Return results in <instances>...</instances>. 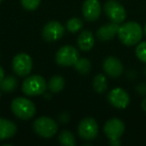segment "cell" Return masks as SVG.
<instances>
[{
  "label": "cell",
  "instance_id": "cell-1",
  "mask_svg": "<svg viewBox=\"0 0 146 146\" xmlns=\"http://www.w3.org/2000/svg\"><path fill=\"white\" fill-rule=\"evenodd\" d=\"M143 29L139 23L128 21L119 26L117 36L119 40L126 46L137 45L143 37Z\"/></svg>",
  "mask_w": 146,
  "mask_h": 146
},
{
  "label": "cell",
  "instance_id": "cell-2",
  "mask_svg": "<svg viewBox=\"0 0 146 146\" xmlns=\"http://www.w3.org/2000/svg\"><path fill=\"white\" fill-rule=\"evenodd\" d=\"M21 90L27 96L42 95L47 90V82L43 76L38 74L28 75L22 82Z\"/></svg>",
  "mask_w": 146,
  "mask_h": 146
},
{
  "label": "cell",
  "instance_id": "cell-3",
  "mask_svg": "<svg viewBox=\"0 0 146 146\" xmlns=\"http://www.w3.org/2000/svg\"><path fill=\"white\" fill-rule=\"evenodd\" d=\"M11 110L17 118L21 120H29L36 113L35 104L25 97H16L11 102Z\"/></svg>",
  "mask_w": 146,
  "mask_h": 146
},
{
  "label": "cell",
  "instance_id": "cell-4",
  "mask_svg": "<svg viewBox=\"0 0 146 146\" xmlns=\"http://www.w3.org/2000/svg\"><path fill=\"white\" fill-rule=\"evenodd\" d=\"M33 130L37 135L43 138H51L57 133L58 125L52 118L41 116L33 122Z\"/></svg>",
  "mask_w": 146,
  "mask_h": 146
},
{
  "label": "cell",
  "instance_id": "cell-5",
  "mask_svg": "<svg viewBox=\"0 0 146 146\" xmlns=\"http://www.w3.org/2000/svg\"><path fill=\"white\" fill-rule=\"evenodd\" d=\"M78 58H79V52L72 45H64L60 47L55 55L56 63L62 67L74 66Z\"/></svg>",
  "mask_w": 146,
  "mask_h": 146
},
{
  "label": "cell",
  "instance_id": "cell-6",
  "mask_svg": "<svg viewBox=\"0 0 146 146\" xmlns=\"http://www.w3.org/2000/svg\"><path fill=\"white\" fill-rule=\"evenodd\" d=\"M33 68V61L30 55L27 53H18L13 57L12 69L13 72L20 77H26L31 73Z\"/></svg>",
  "mask_w": 146,
  "mask_h": 146
},
{
  "label": "cell",
  "instance_id": "cell-7",
  "mask_svg": "<svg viewBox=\"0 0 146 146\" xmlns=\"http://www.w3.org/2000/svg\"><path fill=\"white\" fill-rule=\"evenodd\" d=\"M104 13L111 22L121 24L126 19V10L124 6L116 0H108L104 4Z\"/></svg>",
  "mask_w": 146,
  "mask_h": 146
},
{
  "label": "cell",
  "instance_id": "cell-8",
  "mask_svg": "<svg viewBox=\"0 0 146 146\" xmlns=\"http://www.w3.org/2000/svg\"><path fill=\"white\" fill-rule=\"evenodd\" d=\"M77 130L80 138L86 141H91L97 137L99 127H98L97 121L94 118L86 117L79 122Z\"/></svg>",
  "mask_w": 146,
  "mask_h": 146
},
{
  "label": "cell",
  "instance_id": "cell-9",
  "mask_svg": "<svg viewBox=\"0 0 146 146\" xmlns=\"http://www.w3.org/2000/svg\"><path fill=\"white\" fill-rule=\"evenodd\" d=\"M65 28L58 21H49L42 28V37L47 42H54L64 35Z\"/></svg>",
  "mask_w": 146,
  "mask_h": 146
},
{
  "label": "cell",
  "instance_id": "cell-10",
  "mask_svg": "<svg viewBox=\"0 0 146 146\" xmlns=\"http://www.w3.org/2000/svg\"><path fill=\"white\" fill-rule=\"evenodd\" d=\"M107 98L109 103L117 109H125L130 103L129 94L123 88L120 87H116L110 90Z\"/></svg>",
  "mask_w": 146,
  "mask_h": 146
},
{
  "label": "cell",
  "instance_id": "cell-11",
  "mask_svg": "<svg viewBox=\"0 0 146 146\" xmlns=\"http://www.w3.org/2000/svg\"><path fill=\"white\" fill-rule=\"evenodd\" d=\"M103 130L109 140L119 139L125 131V124L119 118H111L105 122Z\"/></svg>",
  "mask_w": 146,
  "mask_h": 146
},
{
  "label": "cell",
  "instance_id": "cell-12",
  "mask_svg": "<svg viewBox=\"0 0 146 146\" xmlns=\"http://www.w3.org/2000/svg\"><path fill=\"white\" fill-rule=\"evenodd\" d=\"M101 4L98 0H85L82 5L83 17L89 22L96 21L101 15Z\"/></svg>",
  "mask_w": 146,
  "mask_h": 146
},
{
  "label": "cell",
  "instance_id": "cell-13",
  "mask_svg": "<svg viewBox=\"0 0 146 146\" xmlns=\"http://www.w3.org/2000/svg\"><path fill=\"white\" fill-rule=\"evenodd\" d=\"M102 67H103L104 72L111 78L120 77L122 75V73H123V64L117 57H106L103 61Z\"/></svg>",
  "mask_w": 146,
  "mask_h": 146
},
{
  "label": "cell",
  "instance_id": "cell-14",
  "mask_svg": "<svg viewBox=\"0 0 146 146\" xmlns=\"http://www.w3.org/2000/svg\"><path fill=\"white\" fill-rule=\"evenodd\" d=\"M118 29H119V24H117V23H107V24L102 25L101 27L98 28L97 32H96V36L100 41H109L117 35Z\"/></svg>",
  "mask_w": 146,
  "mask_h": 146
},
{
  "label": "cell",
  "instance_id": "cell-15",
  "mask_svg": "<svg viewBox=\"0 0 146 146\" xmlns=\"http://www.w3.org/2000/svg\"><path fill=\"white\" fill-rule=\"evenodd\" d=\"M17 132V126L12 120L0 117V141L12 138Z\"/></svg>",
  "mask_w": 146,
  "mask_h": 146
},
{
  "label": "cell",
  "instance_id": "cell-16",
  "mask_svg": "<svg viewBox=\"0 0 146 146\" xmlns=\"http://www.w3.org/2000/svg\"><path fill=\"white\" fill-rule=\"evenodd\" d=\"M94 44H95V38L91 31L84 30L79 34L77 38V45L80 50L88 52L93 48Z\"/></svg>",
  "mask_w": 146,
  "mask_h": 146
},
{
  "label": "cell",
  "instance_id": "cell-17",
  "mask_svg": "<svg viewBox=\"0 0 146 146\" xmlns=\"http://www.w3.org/2000/svg\"><path fill=\"white\" fill-rule=\"evenodd\" d=\"M65 86V79L60 75H54L48 81V89L51 93H59Z\"/></svg>",
  "mask_w": 146,
  "mask_h": 146
},
{
  "label": "cell",
  "instance_id": "cell-18",
  "mask_svg": "<svg viewBox=\"0 0 146 146\" xmlns=\"http://www.w3.org/2000/svg\"><path fill=\"white\" fill-rule=\"evenodd\" d=\"M18 86V81L14 76H7L4 77L3 80L0 82V90L4 93H11Z\"/></svg>",
  "mask_w": 146,
  "mask_h": 146
},
{
  "label": "cell",
  "instance_id": "cell-19",
  "mask_svg": "<svg viewBox=\"0 0 146 146\" xmlns=\"http://www.w3.org/2000/svg\"><path fill=\"white\" fill-rule=\"evenodd\" d=\"M92 86L95 92L97 93H104L108 88V82L107 78L104 74H97L94 76Z\"/></svg>",
  "mask_w": 146,
  "mask_h": 146
},
{
  "label": "cell",
  "instance_id": "cell-20",
  "mask_svg": "<svg viewBox=\"0 0 146 146\" xmlns=\"http://www.w3.org/2000/svg\"><path fill=\"white\" fill-rule=\"evenodd\" d=\"M91 62H90L89 59L87 58H78V60L74 64V68L77 71L78 73L82 74V75H86L90 72L91 70Z\"/></svg>",
  "mask_w": 146,
  "mask_h": 146
},
{
  "label": "cell",
  "instance_id": "cell-21",
  "mask_svg": "<svg viewBox=\"0 0 146 146\" xmlns=\"http://www.w3.org/2000/svg\"><path fill=\"white\" fill-rule=\"evenodd\" d=\"M58 141L63 146H74L76 144L75 137L68 130H62L58 136Z\"/></svg>",
  "mask_w": 146,
  "mask_h": 146
},
{
  "label": "cell",
  "instance_id": "cell-22",
  "mask_svg": "<svg viewBox=\"0 0 146 146\" xmlns=\"http://www.w3.org/2000/svg\"><path fill=\"white\" fill-rule=\"evenodd\" d=\"M83 27V22L78 17H72L66 22V29L71 33H77Z\"/></svg>",
  "mask_w": 146,
  "mask_h": 146
},
{
  "label": "cell",
  "instance_id": "cell-23",
  "mask_svg": "<svg viewBox=\"0 0 146 146\" xmlns=\"http://www.w3.org/2000/svg\"><path fill=\"white\" fill-rule=\"evenodd\" d=\"M135 54L140 61L146 63V41L138 43L135 49Z\"/></svg>",
  "mask_w": 146,
  "mask_h": 146
},
{
  "label": "cell",
  "instance_id": "cell-24",
  "mask_svg": "<svg viewBox=\"0 0 146 146\" xmlns=\"http://www.w3.org/2000/svg\"><path fill=\"white\" fill-rule=\"evenodd\" d=\"M41 0H20L22 7L27 11H34L40 5Z\"/></svg>",
  "mask_w": 146,
  "mask_h": 146
},
{
  "label": "cell",
  "instance_id": "cell-25",
  "mask_svg": "<svg viewBox=\"0 0 146 146\" xmlns=\"http://www.w3.org/2000/svg\"><path fill=\"white\" fill-rule=\"evenodd\" d=\"M70 114L68 112H62V113L59 114L58 116V121L62 124H67L70 121Z\"/></svg>",
  "mask_w": 146,
  "mask_h": 146
},
{
  "label": "cell",
  "instance_id": "cell-26",
  "mask_svg": "<svg viewBox=\"0 0 146 146\" xmlns=\"http://www.w3.org/2000/svg\"><path fill=\"white\" fill-rule=\"evenodd\" d=\"M137 92L141 95H145L146 94V83H141L136 87Z\"/></svg>",
  "mask_w": 146,
  "mask_h": 146
},
{
  "label": "cell",
  "instance_id": "cell-27",
  "mask_svg": "<svg viewBox=\"0 0 146 146\" xmlns=\"http://www.w3.org/2000/svg\"><path fill=\"white\" fill-rule=\"evenodd\" d=\"M109 143L112 146H119L121 144V142H120L119 139H114V140H109Z\"/></svg>",
  "mask_w": 146,
  "mask_h": 146
},
{
  "label": "cell",
  "instance_id": "cell-28",
  "mask_svg": "<svg viewBox=\"0 0 146 146\" xmlns=\"http://www.w3.org/2000/svg\"><path fill=\"white\" fill-rule=\"evenodd\" d=\"M4 77H5V71L2 68V66H0V82L2 81Z\"/></svg>",
  "mask_w": 146,
  "mask_h": 146
},
{
  "label": "cell",
  "instance_id": "cell-29",
  "mask_svg": "<svg viewBox=\"0 0 146 146\" xmlns=\"http://www.w3.org/2000/svg\"><path fill=\"white\" fill-rule=\"evenodd\" d=\"M141 106H142V109L144 110V111L146 112V97L144 98L143 100H142V103H141Z\"/></svg>",
  "mask_w": 146,
  "mask_h": 146
},
{
  "label": "cell",
  "instance_id": "cell-30",
  "mask_svg": "<svg viewBox=\"0 0 146 146\" xmlns=\"http://www.w3.org/2000/svg\"><path fill=\"white\" fill-rule=\"evenodd\" d=\"M44 97H45V99H50V98H51V95H50V94H45V95H44Z\"/></svg>",
  "mask_w": 146,
  "mask_h": 146
},
{
  "label": "cell",
  "instance_id": "cell-31",
  "mask_svg": "<svg viewBox=\"0 0 146 146\" xmlns=\"http://www.w3.org/2000/svg\"><path fill=\"white\" fill-rule=\"evenodd\" d=\"M143 31H144V34H145V36H146V23H145V25H144V29H143Z\"/></svg>",
  "mask_w": 146,
  "mask_h": 146
},
{
  "label": "cell",
  "instance_id": "cell-32",
  "mask_svg": "<svg viewBox=\"0 0 146 146\" xmlns=\"http://www.w3.org/2000/svg\"><path fill=\"white\" fill-rule=\"evenodd\" d=\"M0 97H1V90H0Z\"/></svg>",
  "mask_w": 146,
  "mask_h": 146
},
{
  "label": "cell",
  "instance_id": "cell-33",
  "mask_svg": "<svg viewBox=\"0 0 146 146\" xmlns=\"http://www.w3.org/2000/svg\"><path fill=\"white\" fill-rule=\"evenodd\" d=\"M144 72H145V73H146V68H145V70H144Z\"/></svg>",
  "mask_w": 146,
  "mask_h": 146
},
{
  "label": "cell",
  "instance_id": "cell-34",
  "mask_svg": "<svg viewBox=\"0 0 146 146\" xmlns=\"http://www.w3.org/2000/svg\"><path fill=\"white\" fill-rule=\"evenodd\" d=\"M1 2H2V0H0V3H1Z\"/></svg>",
  "mask_w": 146,
  "mask_h": 146
}]
</instances>
